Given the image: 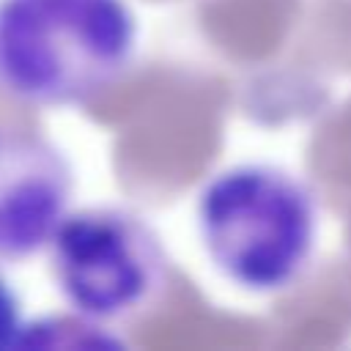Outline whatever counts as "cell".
<instances>
[{
  "instance_id": "cell-3",
  "label": "cell",
  "mask_w": 351,
  "mask_h": 351,
  "mask_svg": "<svg viewBox=\"0 0 351 351\" xmlns=\"http://www.w3.org/2000/svg\"><path fill=\"white\" fill-rule=\"evenodd\" d=\"M44 252L66 307L99 329L140 318L170 282L159 233L118 206L69 211Z\"/></svg>"
},
{
  "instance_id": "cell-1",
  "label": "cell",
  "mask_w": 351,
  "mask_h": 351,
  "mask_svg": "<svg viewBox=\"0 0 351 351\" xmlns=\"http://www.w3.org/2000/svg\"><path fill=\"white\" fill-rule=\"evenodd\" d=\"M129 0H0V96L36 110L96 101L132 69Z\"/></svg>"
},
{
  "instance_id": "cell-2",
  "label": "cell",
  "mask_w": 351,
  "mask_h": 351,
  "mask_svg": "<svg viewBox=\"0 0 351 351\" xmlns=\"http://www.w3.org/2000/svg\"><path fill=\"white\" fill-rule=\"evenodd\" d=\"M195 225L214 271L247 293L269 296L307 271L318 241V203L299 176L241 162L203 184Z\"/></svg>"
},
{
  "instance_id": "cell-4",
  "label": "cell",
  "mask_w": 351,
  "mask_h": 351,
  "mask_svg": "<svg viewBox=\"0 0 351 351\" xmlns=\"http://www.w3.org/2000/svg\"><path fill=\"white\" fill-rule=\"evenodd\" d=\"M74 167L44 132L0 118V263L47 250L71 211Z\"/></svg>"
},
{
  "instance_id": "cell-5",
  "label": "cell",
  "mask_w": 351,
  "mask_h": 351,
  "mask_svg": "<svg viewBox=\"0 0 351 351\" xmlns=\"http://www.w3.org/2000/svg\"><path fill=\"white\" fill-rule=\"evenodd\" d=\"M30 324L25 321L22 299L8 277L0 271V351L19 348L30 343Z\"/></svg>"
}]
</instances>
